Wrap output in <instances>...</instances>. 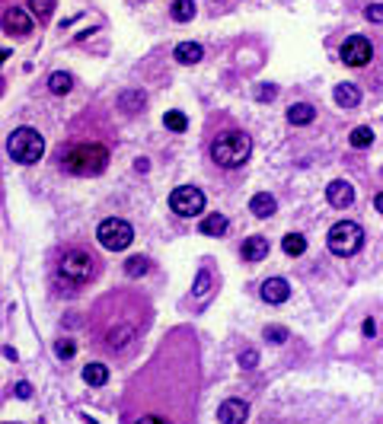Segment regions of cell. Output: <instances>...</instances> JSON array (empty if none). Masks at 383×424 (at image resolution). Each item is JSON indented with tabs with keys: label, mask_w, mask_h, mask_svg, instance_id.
<instances>
[{
	"label": "cell",
	"mask_w": 383,
	"mask_h": 424,
	"mask_svg": "<svg viewBox=\"0 0 383 424\" xmlns=\"http://www.w3.org/2000/svg\"><path fill=\"white\" fill-rule=\"evenodd\" d=\"M71 86H74V77L67 74V70H55V74L48 77V90L55 93V96H67Z\"/></svg>",
	"instance_id": "7402d4cb"
},
{
	"label": "cell",
	"mask_w": 383,
	"mask_h": 424,
	"mask_svg": "<svg viewBox=\"0 0 383 424\" xmlns=\"http://www.w3.org/2000/svg\"><path fill=\"white\" fill-rule=\"evenodd\" d=\"M240 367L243 370H252V367H259V351H252V348H246L240 354Z\"/></svg>",
	"instance_id": "d6a6232c"
},
{
	"label": "cell",
	"mask_w": 383,
	"mask_h": 424,
	"mask_svg": "<svg viewBox=\"0 0 383 424\" xmlns=\"http://www.w3.org/2000/svg\"><path fill=\"white\" fill-rule=\"evenodd\" d=\"M134 325H128V322H118V325H112V329H109L106 332V345L112 351H122V348H128V345H131L134 341Z\"/></svg>",
	"instance_id": "7c38bea8"
},
{
	"label": "cell",
	"mask_w": 383,
	"mask_h": 424,
	"mask_svg": "<svg viewBox=\"0 0 383 424\" xmlns=\"http://www.w3.org/2000/svg\"><path fill=\"white\" fill-rule=\"evenodd\" d=\"M61 163L74 175H100L109 166V150L102 144H77L67 150Z\"/></svg>",
	"instance_id": "7a4b0ae2"
},
{
	"label": "cell",
	"mask_w": 383,
	"mask_h": 424,
	"mask_svg": "<svg viewBox=\"0 0 383 424\" xmlns=\"http://www.w3.org/2000/svg\"><path fill=\"white\" fill-rule=\"evenodd\" d=\"M361 332H364L367 338H374V335H377V322H374V319H364V325H361Z\"/></svg>",
	"instance_id": "d590c367"
},
{
	"label": "cell",
	"mask_w": 383,
	"mask_h": 424,
	"mask_svg": "<svg viewBox=\"0 0 383 424\" xmlns=\"http://www.w3.org/2000/svg\"><path fill=\"white\" fill-rule=\"evenodd\" d=\"M138 424H173V421H167V418H160V415H147V418H141Z\"/></svg>",
	"instance_id": "8d00e7d4"
},
{
	"label": "cell",
	"mask_w": 383,
	"mask_h": 424,
	"mask_svg": "<svg viewBox=\"0 0 383 424\" xmlns=\"http://www.w3.org/2000/svg\"><path fill=\"white\" fill-rule=\"evenodd\" d=\"M281 249L288 252L291 258H297V256H303V252H307V240H303L300 233H288L281 240Z\"/></svg>",
	"instance_id": "cb8c5ba5"
},
{
	"label": "cell",
	"mask_w": 383,
	"mask_h": 424,
	"mask_svg": "<svg viewBox=\"0 0 383 424\" xmlns=\"http://www.w3.org/2000/svg\"><path fill=\"white\" fill-rule=\"evenodd\" d=\"M326 242H329V252H333V256L348 258L364 246V230H361V224H355V220H339V224H333Z\"/></svg>",
	"instance_id": "277c9868"
},
{
	"label": "cell",
	"mask_w": 383,
	"mask_h": 424,
	"mask_svg": "<svg viewBox=\"0 0 383 424\" xmlns=\"http://www.w3.org/2000/svg\"><path fill=\"white\" fill-rule=\"evenodd\" d=\"M96 240H100L102 249L109 252H122L131 246L134 240V230L128 220H118V217H109V220H102L100 230H96Z\"/></svg>",
	"instance_id": "5b68a950"
},
{
	"label": "cell",
	"mask_w": 383,
	"mask_h": 424,
	"mask_svg": "<svg viewBox=\"0 0 383 424\" xmlns=\"http://www.w3.org/2000/svg\"><path fill=\"white\" fill-rule=\"evenodd\" d=\"M61 275L67 278V281L74 284H84L90 281L93 275H96V258L90 256V252H80V249H71L61 256Z\"/></svg>",
	"instance_id": "8992f818"
},
{
	"label": "cell",
	"mask_w": 383,
	"mask_h": 424,
	"mask_svg": "<svg viewBox=\"0 0 383 424\" xmlns=\"http://www.w3.org/2000/svg\"><path fill=\"white\" fill-rule=\"evenodd\" d=\"M169 208L179 217H195L205 211V195H201V189H195V185H179V189L169 195Z\"/></svg>",
	"instance_id": "52a82bcc"
},
{
	"label": "cell",
	"mask_w": 383,
	"mask_h": 424,
	"mask_svg": "<svg viewBox=\"0 0 383 424\" xmlns=\"http://www.w3.org/2000/svg\"><path fill=\"white\" fill-rule=\"evenodd\" d=\"M84 383L86 386H106L109 383V367L106 364H86L84 367Z\"/></svg>",
	"instance_id": "603a6c76"
},
{
	"label": "cell",
	"mask_w": 383,
	"mask_h": 424,
	"mask_svg": "<svg viewBox=\"0 0 383 424\" xmlns=\"http://www.w3.org/2000/svg\"><path fill=\"white\" fill-rule=\"evenodd\" d=\"M74 351H77V345L71 338H61L58 345H55V354H58L61 360H67V358H74Z\"/></svg>",
	"instance_id": "4dcf8cb0"
},
{
	"label": "cell",
	"mask_w": 383,
	"mask_h": 424,
	"mask_svg": "<svg viewBox=\"0 0 383 424\" xmlns=\"http://www.w3.org/2000/svg\"><path fill=\"white\" fill-rule=\"evenodd\" d=\"M169 13L176 23H189V19H195V0H176Z\"/></svg>",
	"instance_id": "d4e9b609"
},
{
	"label": "cell",
	"mask_w": 383,
	"mask_h": 424,
	"mask_svg": "<svg viewBox=\"0 0 383 424\" xmlns=\"http://www.w3.org/2000/svg\"><path fill=\"white\" fill-rule=\"evenodd\" d=\"M134 166L141 169V173H147V166H150V163H147V160H144V157H138V160H134Z\"/></svg>",
	"instance_id": "f35d334b"
},
{
	"label": "cell",
	"mask_w": 383,
	"mask_h": 424,
	"mask_svg": "<svg viewBox=\"0 0 383 424\" xmlns=\"http://www.w3.org/2000/svg\"><path fill=\"white\" fill-rule=\"evenodd\" d=\"M250 211L256 217H272L278 211V201H275V195H268V191H259V195H252V201H250Z\"/></svg>",
	"instance_id": "2e32d148"
},
{
	"label": "cell",
	"mask_w": 383,
	"mask_h": 424,
	"mask_svg": "<svg viewBox=\"0 0 383 424\" xmlns=\"http://www.w3.org/2000/svg\"><path fill=\"white\" fill-rule=\"evenodd\" d=\"M348 144H351V147H355V150H364V147H371V144H374V131H371V128H367V125H358V128H355V131H351Z\"/></svg>",
	"instance_id": "484cf974"
},
{
	"label": "cell",
	"mask_w": 383,
	"mask_h": 424,
	"mask_svg": "<svg viewBox=\"0 0 383 424\" xmlns=\"http://www.w3.org/2000/svg\"><path fill=\"white\" fill-rule=\"evenodd\" d=\"M0 23H3V29H7L10 35H29V32H32V17H29L26 10H19V7L7 10Z\"/></svg>",
	"instance_id": "8fae6325"
},
{
	"label": "cell",
	"mask_w": 383,
	"mask_h": 424,
	"mask_svg": "<svg viewBox=\"0 0 383 424\" xmlns=\"http://www.w3.org/2000/svg\"><path fill=\"white\" fill-rule=\"evenodd\" d=\"M211 287H214V278H211L208 268H201L198 278H195V287H192V293H195V300H198V307H205V303H208Z\"/></svg>",
	"instance_id": "ac0fdd59"
},
{
	"label": "cell",
	"mask_w": 383,
	"mask_h": 424,
	"mask_svg": "<svg viewBox=\"0 0 383 424\" xmlns=\"http://www.w3.org/2000/svg\"><path fill=\"white\" fill-rule=\"evenodd\" d=\"M250 153H252V141H250V134H243V131H224L211 144V160L224 169L243 166L250 160Z\"/></svg>",
	"instance_id": "6da1fadb"
},
{
	"label": "cell",
	"mask_w": 383,
	"mask_h": 424,
	"mask_svg": "<svg viewBox=\"0 0 383 424\" xmlns=\"http://www.w3.org/2000/svg\"><path fill=\"white\" fill-rule=\"evenodd\" d=\"M326 198L339 211L351 208V204H355V185L345 182V179H335V182H329V189H326Z\"/></svg>",
	"instance_id": "9c48e42d"
},
{
	"label": "cell",
	"mask_w": 383,
	"mask_h": 424,
	"mask_svg": "<svg viewBox=\"0 0 383 424\" xmlns=\"http://www.w3.org/2000/svg\"><path fill=\"white\" fill-rule=\"evenodd\" d=\"M227 227H230V224H227V217H224V214H208L205 220H201L198 230H201L205 236H224V233H227Z\"/></svg>",
	"instance_id": "44dd1931"
},
{
	"label": "cell",
	"mask_w": 383,
	"mask_h": 424,
	"mask_svg": "<svg viewBox=\"0 0 383 424\" xmlns=\"http://www.w3.org/2000/svg\"><path fill=\"white\" fill-rule=\"evenodd\" d=\"M371 58H374V45L367 42L364 35H351V39H345V45H342V61H345L348 67H364Z\"/></svg>",
	"instance_id": "ba28073f"
},
{
	"label": "cell",
	"mask_w": 383,
	"mask_h": 424,
	"mask_svg": "<svg viewBox=\"0 0 383 424\" xmlns=\"http://www.w3.org/2000/svg\"><path fill=\"white\" fill-rule=\"evenodd\" d=\"M13 392H17V399H29V396H32V386H29V383H17V389H13Z\"/></svg>",
	"instance_id": "e575fe53"
},
{
	"label": "cell",
	"mask_w": 383,
	"mask_h": 424,
	"mask_svg": "<svg viewBox=\"0 0 383 424\" xmlns=\"http://www.w3.org/2000/svg\"><path fill=\"white\" fill-rule=\"evenodd\" d=\"M333 96H335V102H339L342 108H355L361 102V90L355 84H339Z\"/></svg>",
	"instance_id": "d6986e66"
},
{
	"label": "cell",
	"mask_w": 383,
	"mask_h": 424,
	"mask_svg": "<svg viewBox=\"0 0 383 424\" xmlns=\"http://www.w3.org/2000/svg\"><path fill=\"white\" fill-rule=\"evenodd\" d=\"M268 256V240L265 236H250V240H243V258L246 262H262Z\"/></svg>",
	"instance_id": "9a60e30c"
},
{
	"label": "cell",
	"mask_w": 383,
	"mask_h": 424,
	"mask_svg": "<svg viewBox=\"0 0 383 424\" xmlns=\"http://www.w3.org/2000/svg\"><path fill=\"white\" fill-rule=\"evenodd\" d=\"M265 341H272V345H284L288 341V329L284 325H265Z\"/></svg>",
	"instance_id": "f546056e"
},
{
	"label": "cell",
	"mask_w": 383,
	"mask_h": 424,
	"mask_svg": "<svg viewBox=\"0 0 383 424\" xmlns=\"http://www.w3.org/2000/svg\"><path fill=\"white\" fill-rule=\"evenodd\" d=\"M374 208H377V214H383V191L374 195Z\"/></svg>",
	"instance_id": "74e56055"
},
{
	"label": "cell",
	"mask_w": 383,
	"mask_h": 424,
	"mask_svg": "<svg viewBox=\"0 0 383 424\" xmlns=\"http://www.w3.org/2000/svg\"><path fill=\"white\" fill-rule=\"evenodd\" d=\"M163 125H167L169 131H185V128H189V118H185L183 112H167V115H163Z\"/></svg>",
	"instance_id": "f1b7e54d"
},
{
	"label": "cell",
	"mask_w": 383,
	"mask_h": 424,
	"mask_svg": "<svg viewBox=\"0 0 383 424\" xmlns=\"http://www.w3.org/2000/svg\"><path fill=\"white\" fill-rule=\"evenodd\" d=\"M29 10L39 23H48L51 13H55V0H29Z\"/></svg>",
	"instance_id": "4316f807"
},
{
	"label": "cell",
	"mask_w": 383,
	"mask_h": 424,
	"mask_svg": "<svg viewBox=\"0 0 383 424\" xmlns=\"http://www.w3.org/2000/svg\"><path fill=\"white\" fill-rule=\"evenodd\" d=\"M317 118V108L310 106V102H294L291 108H288V122L291 125H310Z\"/></svg>",
	"instance_id": "ffe728a7"
},
{
	"label": "cell",
	"mask_w": 383,
	"mask_h": 424,
	"mask_svg": "<svg viewBox=\"0 0 383 424\" xmlns=\"http://www.w3.org/2000/svg\"><path fill=\"white\" fill-rule=\"evenodd\" d=\"M0 424H13V421H0Z\"/></svg>",
	"instance_id": "ab89813d"
},
{
	"label": "cell",
	"mask_w": 383,
	"mask_h": 424,
	"mask_svg": "<svg viewBox=\"0 0 383 424\" xmlns=\"http://www.w3.org/2000/svg\"><path fill=\"white\" fill-rule=\"evenodd\" d=\"M288 297H291V284L284 281V278H268L262 284V300L265 303H284Z\"/></svg>",
	"instance_id": "4fadbf2b"
},
{
	"label": "cell",
	"mask_w": 383,
	"mask_h": 424,
	"mask_svg": "<svg viewBox=\"0 0 383 424\" xmlns=\"http://www.w3.org/2000/svg\"><path fill=\"white\" fill-rule=\"evenodd\" d=\"M364 17L371 19V23H383V3H371V7L364 10Z\"/></svg>",
	"instance_id": "836d02e7"
},
{
	"label": "cell",
	"mask_w": 383,
	"mask_h": 424,
	"mask_svg": "<svg viewBox=\"0 0 383 424\" xmlns=\"http://www.w3.org/2000/svg\"><path fill=\"white\" fill-rule=\"evenodd\" d=\"M275 96H278V86H275V84H262V86L256 90V99H259V102H272Z\"/></svg>",
	"instance_id": "1f68e13d"
},
{
	"label": "cell",
	"mask_w": 383,
	"mask_h": 424,
	"mask_svg": "<svg viewBox=\"0 0 383 424\" xmlns=\"http://www.w3.org/2000/svg\"><path fill=\"white\" fill-rule=\"evenodd\" d=\"M115 106L131 115V112H141V108L147 106V96H144V90H122L115 96Z\"/></svg>",
	"instance_id": "5bb4252c"
},
{
	"label": "cell",
	"mask_w": 383,
	"mask_h": 424,
	"mask_svg": "<svg viewBox=\"0 0 383 424\" xmlns=\"http://www.w3.org/2000/svg\"><path fill=\"white\" fill-rule=\"evenodd\" d=\"M246 418H250V405L243 399H227L217 408V421L221 424H243Z\"/></svg>",
	"instance_id": "30bf717a"
},
{
	"label": "cell",
	"mask_w": 383,
	"mask_h": 424,
	"mask_svg": "<svg viewBox=\"0 0 383 424\" xmlns=\"http://www.w3.org/2000/svg\"><path fill=\"white\" fill-rule=\"evenodd\" d=\"M173 58L179 61V64H198V61L205 58V48H201L198 42H179L173 51Z\"/></svg>",
	"instance_id": "e0dca14e"
},
{
	"label": "cell",
	"mask_w": 383,
	"mask_h": 424,
	"mask_svg": "<svg viewBox=\"0 0 383 424\" xmlns=\"http://www.w3.org/2000/svg\"><path fill=\"white\" fill-rule=\"evenodd\" d=\"M7 153L13 157V163H23V166H32L45 157V137L35 128H17L7 141Z\"/></svg>",
	"instance_id": "3957f363"
},
{
	"label": "cell",
	"mask_w": 383,
	"mask_h": 424,
	"mask_svg": "<svg viewBox=\"0 0 383 424\" xmlns=\"http://www.w3.org/2000/svg\"><path fill=\"white\" fill-rule=\"evenodd\" d=\"M147 271H150V262H147L144 256H131V258L125 262V275H128V278H144Z\"/></svg>",
	"instance_id": "83f0119b"
}]
</instances>
